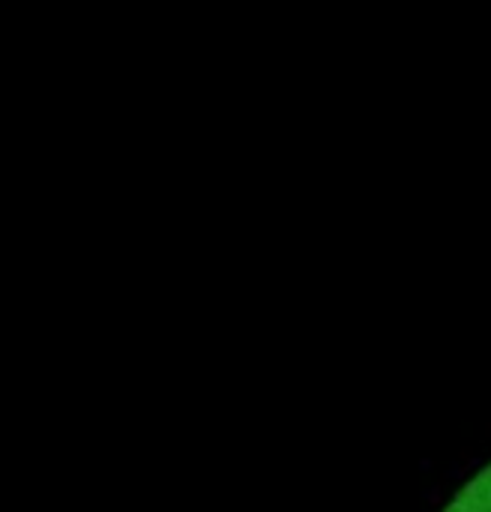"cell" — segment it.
Segmentation results:
<instances>
[{
  "label": "cell",
  "instance_id": "cell-1",
  "mask_svg": "<svg viewBox=\"0 0 491 512\" xmlns=\"http://www.w3.org/2000/svg\"><path fill=\"white\" fill-rule=\"evenodd\" d=\"M447 512H491V465L453 501Z\"/></svg>",
  "mask_w": 491,
  "mask_h": 512
}]
</instances>
